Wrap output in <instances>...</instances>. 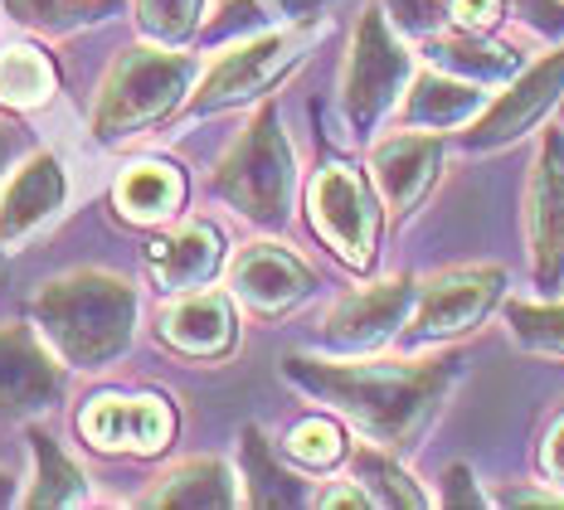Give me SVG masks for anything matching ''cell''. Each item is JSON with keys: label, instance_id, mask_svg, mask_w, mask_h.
I'll return each instance as SVG.
<instances>
[{"label": "cell", "instance_id": "1", "mask_svg": "<svg viewBox=\"0 0 564 510\" xmlns=\"http://www.w3.org/2000/svg\"><path fill=\"white\" fill-rule=\"evenodd\" d=\"M292 384L312 399L332 403L340 419L370 433L380 447H409L429 428L443 394L457 379V360H419V365H326V360H288Z\"/></svg>", "mask_w": 564, "mask_h": 510}, {"label": "cell", "instance_id": "2", "mask_svg": "<svg viewBox=\"0 0 564 510\" xmlns=\"http://www.w3.org/2000/svg\"><path fill=\"white\" fill-rule=\"evenodd\" d=\"M137 326V292L127 278L102 268L64 272L34 296V330L64 365L102 370L127 355Z\"/></svg>", "mask_w": 564, "mask_h": 510}, {"label": "cell", "instance_id": "3", "mask_svg": "<svg viewBox=\"0 0 564 510\" xmlns=\"http://www.w3.org/2000/svg\"><path fill=\"white\" fill-rule=\"evenodd\" d=\"M195 78L191 54H166L161 44H137L108 68L93 102V137L98 141H122L147 127L166 122L185 102Z\"/></svg>", "mask_w": 564, "mask_h": 510}, {"label": "cell", "instance_id": "4", "mask_svg": "<svg viewBox=\"0 0 564 510\" xmlns=\"http://www.w3.org/2000/svg\"><path fill=\"white\" fill-rule=\"evenodd\" d=\"M292 181H297V165H292L288 132L278 122V108L268 102V108H258L249 132L215 165V195L249 224L278 229L292 209Z\"/></svg>", "mask_w": 564, "mask_h": 510}, {"label": "cell", "instance_id": "5", "mask_svg": "<svg viewBox=\"0 0 564 510\" xmlns=\"http://www.w3.org/2000/svg\"><path fill=\"white\" fill-rule=\"evenodd\" d=\"M409 83V50L384 25V10L370 6L356 25L350 40V58H346V78H340V108H346L350 127L366 132L384 112L394 108V98Z\"/></svg>", "mask_w": 564, "mask_h": 510}, {"label": "cell", "instance_id": "6", "mask_svg": "<svg viewBox=\"0 0 564 510\" xmlns=\"http://www.w3.org/2000/svg\"><path fill=\"white\" fill-rule=\"evenodd\" d=\"M307 44H312L307 20H302V25H282V30L258 34V40L234 44V50L205 74L199 93L191 98V112L205 117V112H219V108H234V102L258 98V93L273 88V83L297 64Z\"/></svg>", "mask_w": 564, "mask_h": 510}, {"label": "cell", "instance_id": "7", "mask_svg": "<svg viewBox=\"0 0 564 510\" xmlns=\"http://www.w3.org/2000/svg\"><path fill=\"white\" fill-rule=\"evenodd\" d=\"M312 229L336 248L346 263L370 268L375 243H380V205H375L370 185L350 165H322L312 181Z\"/></svg>", "mask_w": 564, "mask_h": 510}, {"label": "cell", "instance_id": "8", "mask_svg": "<svg viewBox=\"0 0 564 510\" xmlns=\"http://www.w3.org/2000/svg\"><path fill=\"white\" fill-rule=\"evenodd\" d=\"M501 287H507V272L501 268H453L438 272L419 287V306L414 322H409L404 336L409 340H448L473 330L491 306L501 302Z\"/></svg>", "mask_w": 564, "mask_h": 510}, {"label": "cell", "instance_id": "9", "mask_svg": "<svg viewBox=\"0 0 564 510\" xmlns=\"http://www.w3.org/2000/svg\"><path fill=\"white\" fill-rule=\"evenodd\" d=\"M78 437L98 453L151 457L175 437V413L156 394H98L78 413Z\"/></svg>", "mask_w": 564, "mask_h": 510}, {"label": "cell", "instance_id": "10", "mask_svg": "<svg viewBox=\"0 0 564 510\" xmlns=\"http://www.w3.org/2000/svg\"><path fill=\"white\" fill-rule=\"evenodd\" d=\"M64 394V360L34 326H0V423H25Z\"/></svg>", "mask_w": 564, "mask_h": 510}, {"label": "cell", "instance_id": "11", "mask_svg": "<svg viewBox=\"0 0 564 510\" xmlns=\"http://www.w3.org/2000/svg\"><path fill=\"white\" fill-rule=\"evenodd\" d=\"M414 302H419V287L409 278H390V282H375V287L346 292L332 312H326L322 346H332L340 355L380 350L384 340L399 336V326H404Z\"/></svg>", "mask_w": 564, "mask_h": 510}, {"label": "cell", "instance_id": "12", "mask_svg": "<svg viewBox=\"0 0 564 510\" xmlns=\"http://www.w3.org/2000/svg\"><path fill=\"white\" fill-rule=\"evenodd\" d=\"M525 239H531V268L540 287L564 282V137L550 132L535 156L531 185H525Z\"/></svg>", "mask_w": 564, "mask_h": 510}, {"label": "cell", "instance_id": "13", "mask_svg": "<svg viewBox=\"0 0 564 510\" xmlns=\"http://www.w3.org/2000/svg\"><path fill=\"white\" fill-rule=\"evenodd\" d=\"M229 287L239 302H249L253 312L278 316V312H288V306H297L302 296L316 287V278L297 253H288V248L249 243V248H239V258H234Z\"/></svg>", "mask_w": 564, "mask_h": 510}, {"label": "cell", "instance_id": "14", "mask_svg": "<svg viewBox=\"0 0 564 510\" xmlns=\"http://www.w3.org/2000/svg\"><path fill=\"white\" fill-rule=\"evenodd\" d=\"M68 199V175L54 151H34V156L10 175L0 189V243L20 248L34 229H44Z\"/></svg>", "mask_w": 564, "mask_h": 510}, {"label": "cell", "instance_id": "15", "mask_svg": "<svg viewBox=\"0 0 564 510\" xmlns=\"http://www.w3.org/2000/svg\"><path fill=\"white\" fill-rule=\"evenodd\" d=\"M560 93H564V50H555L550 58H540L531 74H521V83H516L507 98L491 102L487 117H481L473 132H467V147H477V151L507 147V141L521 137L525 127H531L535 117L560 98Z\"/></svg>", "mask_w": 564, "mask_h": 510}, {"label": "cell", "instance_id": "16", "mask_svg": "<svg viewBox=\"0 0 564 510\" xmlns=\"http://www.w3.org/2000/svg\"><path fill=\"white\" fill-rule=\"evenodd\" d=\"M438 165H443V141L438 137H390L375 147L370 171L375 185H380L384 205L394 215H409V209L423 199V189L438 181Z\"/></svg>", "mask_w": 564, "mask_h": 510}, {"label": "cell", "instance_id": "17", "mask_svg": "<svg viewBox=\"0 0 564 510\" xmlns=\"http://www.w3.org/2000/svg\"><path fill=\"white\" fill-rule=\"evenodd\" d=\"M225 263V239L215 224H185L147 248V268L161 292H195Z\"/></svg>", "mask_w": 564, "mask_h": 510}, {"label": "cell", "instance_id": "18", "mask_svg": "<svg viewBox=\"0 0 564 510\" xmlns=\"http://www.w3.org/2000/svg\"><path fill=\"white\" fill-rule=\"evenodd\" d=\"M161 340L175 346L181 355H199L215 360L234 346V306L225 292H185L181 302L161 316Z\"/></svg>", "mask_w": 564, "mask_h": 510}, {"label": "cell", "instance_id": "19", "mask_svg": "<svg viewBox=\"0 0 564 510\" xmlns=\"http://www.w3.org/2000/svg\"><path fill=\"white\" fill-rule=\"evenodd\" d=\"M112 205L127 224H166L185 205V181L171 161L127 165L112 185Z\"/></svg>", "mask_w": 564, "mask_h": 510}, {"label": "cell", "instance_id": "20", "mask_svg": "<svg viewBox=\"0 0 564 510\" xmlns=\"http://www.w3.org/2000/svg\"><path fill=\"white\" fill-rule=\"evenodd\" d=\"M481 112V88L477 78H448V74H423L414 78L404 98V127H429V132H448Z\"/></svg>", "mask_w": 564, "mask_h": 510}, {"label": "cell", "instance_id": "21", "mask_svg": "<svg viewBox=\"0 0 564 510\" xmlns=\"http://www.w3.org/2000/svg\"><path fill=\"white\" fill-rule=\"evenodd\" d=\"M239 501V486H234V471L225 457H191L181 467H171L166 477H156L141 506H185V510H199V506H234Z\"/></svg>", "mask_w": 564, "mask_h": 510}, {"label": "cell", "instance_id": "22", "mask_svg": "<svg viewBox=\"0 0 564 510\" xmlns=\"http://www.w3.org/2000/svg\"><path fill=\"white\" fill-rule=\"evenodd\" d=\"M30 453H34V486L25 491V506H84L88 501V477L44 428H30Z\"/></svg>", "mask_w": 564, "mask_h": 510}, {"label": "cell", "instance_id": "23", "mask_svg": "<svg viewBox=\"0 0 564 510\" xmlns=\"http://www.w3.org/2000/svg\"><path fill=\"white\" fill-rule=\"evenodd\" d=\"M58 93L54 64L30 44H6L0 50V108L10 112H34Z\"/></svg>", "mask_w": 564, "mask_h": 510}, {"label": "cell", "instance_id": "24", "mask_svg": "<svg viewBox=\"0 0 564 510\" xmlns=\"http://www.w3.org/2000/svg\"><path fill=\"white\" fill-rule=\"evenodd\" d=\"M429 54H433V64L438 68H448V74H467V78H507V74H516V64H521L516 50H507V44H487L473 30L433 34Z\"/></svg>", "mask_w": 564, "mask_h": 510}, {"label": "cell", "instance_id": "25", "mask_svg": "<svg viewBox=\"0 0 564 510\" xmlns=\"http://www.w3.org/2000/svg\"><path fill=\"white\" fill-rule=\"evenodd\" d=\"M322 0H229L219 20L205 30V40H229V34H249L263 25H302L316 15Z\"/></svg>", "mask_w": 564, "mask_h": 510}, {"label": "cell", "instance_id": "26", "mask_svg": "<svg viewBox=\"0 0 564 510\" xmlns=\"http://www.w3.org/2000/svg\"><path fill=\"white\" fill-rule=\"evenodd\" d=\"M243 477H249V506H302V486L273 462L263 433H243Z\"/></svg>", "mask_w": 564, "mask_h": 510}, {"label": "cell", "instance_id": "27", "mask_svg": "<svg viewBox=\"0 0 564 510\" xmlns=\"http://www.w3.org/2000/svg\"><path fill=\"white\" fill-rule=\"evenodd\" d=\"M356 481L370 491L375 506H429V496L419 491L414 481H409V471L399 467V462L390 453H375V447H366V453H356Z\"/></svg>", "mask_w": 564, "mask_h": 510}, {"label": "cell", "instance_id": "28", "mask_svg": "<svg viewBox=\"0 0 564 510\" xmlns=\"http://www.w3.org/2000/svg\"><path fill=\"white\" fill-rule=\"evenodd\" d=\"M137 25L147 40L156 44H181L199 30V15H205V0H132Z\"/></svg>", "mask_w": 564, "mask_h": 510}, {"label": "cell", "instance_id": "29", "mask_svg": "<svg viewBox=\"0 0 564 510\" xmlns=\"http://www.w3.org/2000/svg\"><path fill=\"white\" fill-rule=\"evenodd\" d=\"M20 25L44 30V34H64L84 20H98L108 10V0H0Z\"/></svg>", "mask_w": 564, "mask_h": 510}, {"label": "cell", "instance_id": "30", "mask_svg": "<svg viewBox=\"0 0 564 510\" xmlns=\"http://www.w3.org/2000/svg\"><path fill=\"white\" fill-rule=\"evenodd\" d=\"M282 453L297 457L302 467H332L346 453V443H340V428L326 419H302L297 428L288 433V443H282Z\"/></svg>", "mask_w": 564, "mask_h": 510}, {"label": "cell", "instance_id": "31", "mask_svg": "<svg viewBox=\"0 0 564 510\" xmlns=\"http://www.w3.org/2000/svg\"><path fill=\"white\" fill-rule=\"evenodd\" d=\"M507 322L516 330V340H525V346H535V350H560L564 355V302L560 306H521V302H511Z\"/></svg>", "mask_w": 564, "mask_h": 510}, {"label": "cell", "instance_id": "32", "mask_svg": "<svg viewBox=\"0 0 564 510\" xmlns=\"http://www.w3.org/2000/svg\"><path fill=\"white\" fill-rule=\"evenodd\" d=\"M390 10H394V25H404L414 34H433L448 6L443 0H390Z\"/></svg>", "mask_w": 564, "mask_h": 510}, {"label": "cell", "instance_id": "33", "mask_svg": "<svg viewBox=\"0 0 564 510\" xmlns=\"http://www.w3.org/2000/svg\"><path fill=\"white\" fill-rule=\"evenodd\" d=\"M448 20L457 30L487 34L501 20V0H448Z\"/></svg>", "mask_w": 564, "mask_h": 510}, {"label": "cell", "instance_id": "34", "mask_svg": "<svg viewBox=\"0 0 564 510\" xmlns=\"http://www.w3.org/2000/svg\"><path fill=\"white\" fill-rule=\"evenodd\" d=\"M525 15V25L540 34H560L564 30V0H516Z\"/></svg>", "mask_w": 564, "mask_h": 510}, {"label": "cell", "instance_id": "35", "mask_svg": "<svg viewBox=\"0 0 564 510\" xmlns=\"http://www.w3.org/2000/svg\"><path fill=\"white\" fill-rule=\"evenodd\" d=\"M540 467H545V477L555 481V486H564V413L550 423L545 447H540Z\"/></svg>", "mask_w": 564, "mask_h": 510}, {"label": "cell", "instance_id": "36", "mask_svg": "<svg viewBox=\"0 0 564 510\" xmlns=\"http://www.w3.org/2000/svg\"><path fill=\"white\" fill-rule=\"evenodd\" d=\"M473 477H467V467H453L448 471V491H443V501L448 506H481V496H477V486H467Z\"/></svg>", "mask_w": 564, "mask_h": 510}, {"label": "cell", "instance_id": "37", "mask_svg": "<svg viewBox=\"0 0 564 510\" xmlns=\"http://www.w3.org/2000/svg\"><path fill=\"white\" fill-rule=\"evenodd\" d=\"M10 501H15V486H10V477L0 471V506H10Z\"/></svg>", "mask_w": 564, "mask_h": 510}, {"label": "cell", "instance_id": "38", "mask_svg": "<svg viewBox=\"0 0 564 510\" xmlns=\"http://www.w3.org/2000/svg\"><path fill=\"white\" fill-rule=\"evenodd\" d=\"M6 161H10V132L0 127V171H6Z\"/></svg>", "mask_w": 564, "mask_h": 510}]
</instances>
